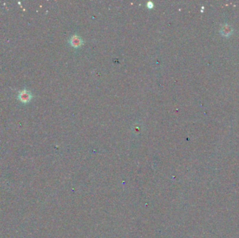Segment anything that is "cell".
<instances>
[{"mask_svg": "<svg viewBox=\"0 0 239 238\" xmlns=\"http://www.w3.org/2000/svg\"><path fill=\"white\" fill-rule=\"evenodd\" d=\"M18 98L22 103H26L31 101V99H32V94L28 90H23L21 92H20Z\"/></svg>", "mask_w": 239, "mask_h": 238, "instance_id": "cell-1", "label": "cell"}, {"mask_svg": "<svg viewBox=\"0 0 239 238\" xmlns=\"http://www.w3.org/2000/svg\"><path fill=\"white\" fill-rule=\"evenodd\" d=\"M70 43H71V46L74 47V48H78V47L81 46V44H82V41H81V39H80L78 37H77V36H73V37L71 39V40H70Z\"/></svg>", "mask_w": 239, "mask_h": 238, "instance_id": "cell-2", "label": "cell"}, {"mask_svg": "<svg viewBox=\"0 0 239 238\" xmlns=\"http://www.w3.org/2000/svg\"><path fill=\"white\" fill-rule=\"evenodd\" d=\"M231 32H232V29L229 27L228 24H225V26H223V27L222 28V33L224 36H229L231 34Z\"/></svg>", "mask_w": 239, "mask_h": 238, "instance_id": "cell-3", "label": "cell"}, {"mask_svg": "<svg viewBox=\"0 0 239 238\" xmlns=\"http://www.w3.org/2000/svg\"><path fill=\"white\" fill-rule=\"evenodd\" d=\"M147 5H148V6L150 7V8H151V7L153 6V4H152V2H148Z\"/></svg>", "mask_w": 239, "mask_h": 238, "instance_id": "cell-4", "label": "cell"}]
</instances>
